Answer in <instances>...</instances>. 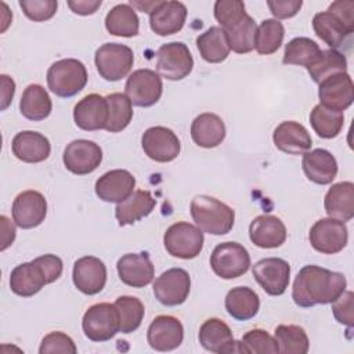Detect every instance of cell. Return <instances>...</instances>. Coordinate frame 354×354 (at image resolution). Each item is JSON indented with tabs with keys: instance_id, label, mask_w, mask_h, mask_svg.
I'll return each mask as SVG.
<instances>
[{
	"instance_id": "obj_32",
	"label": "cell",
	"mask_w": 354,
	"mask_h": 354,
	"mask_svg": "<svg viewBox=\"0 0 354 354\" xmlns=\"http://www.w3.org/2000/svg\"><path fill=\"white\" fill-rule=\"evenodd\" d=\"M156 201L152 198L149 191L137 189L126 201L118 203L115 209V216L119 225L133 224L153 210Z\"/></svg>"
},
{
	"instance_id": "obj_50",
	"label": "cell",
	"mask_w": 354,
	"mask_h": 354,
	"mask_svg": "<svg viewBox=\"0 0 354 354\" xmlns=\"http://www.w3.org/2000/svg\"><path fill=\"white\" fill-rule=\"evenodd\" d=\"M35 261L40 266V268L44 272V277L47 279V283H51L57 281L64 270L62 260L55 254H43L40 257H36Z\"/></svg>"
},
{
	"instance_id": "obj_21",
	"label": "cell",
	"mask_w": 354,
	"mask_h": 354,
	"mask_svg": "<svg viewBox=\"0 0 354 354\" xmlns=\"http://www.w3.org/2000/svg\"><path fill=\"white\" fill-rule=\"evenodd\" d=\"M108 115L106 98L95 93L83 97L73 108V120L76 126L84 131L105 129Z\"/></svg>"
},
{
	"instance_id": "obj_23",
	"label": "cell",
	"mask_w": 354,
	"mask_h": 354,
	"mask_svg": "<svg viewBox=\"0 0 354 354\" xmlns=\"http://www.w3.org/2000/svg\"><path fill=\"white\" fill-rule=\"evenodd\" d=\"M187 7L181 1H160L149 12V26L159 36L180 32L185 24Z\"/></svg>"
},
{
	"instance_id": "obj_47",
	"label": "cell",
	"mask_w": 354,
	"mask_h": 354,
	"mask_svg": "<svg viewBox=\"0 0 354 354\" xmlns=\"http://www.w3.org/2000/svg\"><path fill=\"white\" fill-rule=\"evenodd\" d=\"M77 351L75 342L71 336L64 332H50L46 335L40 343L39 353L40 354H54V353H66L75 354Z\"/></svg>"
},
{
	"instance_id": "obj_2",
	"label": "cell",
	"mask_w": 354,
	"mask_h": 354,
	"mask_svg": "<svg viewBox=\"0 0 354 354\" xmlns=\"http://www.w3.org/2000/svg\"><path fill=\"white\" fill-rule=\"evenodd\" d=\"M313 29L325 44L336 50L354 30V1H333L326 11L314 15Z\"/></svg>"
},
{
	"instance_id": "obj_16",
	"label": "cell",
	"mask_w": 354,
	"mask_h": 354,
	"mask_svg": "<svg viewBox=\"0 0 354 354\" xmlns=\"http://www.w3.org/2000/svg\"><path fill=\"white\" fill-rule=\"evenodd\" d=\"M12 218L22 230L40 225L47 214V201L39 191L28 189L18 194L12 202Z\"/></svg>"
},
{
	"instance_id": "obj_31",
	"label": "cell",
	"mask_w": 354,
	"mask_h": 354,
	"mask_svg": "<svg viewBox=\"0 0 354 354\" xmlns=\"http://www.w3.org/2000/svg\"><path fill=\"white\" fill-rule=\"evenodd\" d=\"M44 285H47V279L35 260L22 263L11 271L10 289L18 296L30 297L40 292Z\"/></svg>"
},
{
	"instance_id": "obj_28",
	"label": "cell",
	"mask_w": 354,
	"mask_h": 354,
	"mask_svg": "<svg viewBox=\"0 0 354 354\" xmlns=\"http://www.w3.org/2000/svg\"><path fill=\"white\" fill-rule=\"evenodd\" d=\"M301 166L306 177L319 185L330 184L337 174V162L335 156L322 148L303 153Z\"/></svg>"
},
{
	"instance_id": "obj_45",
	"label": "cell",
	"mask_w": 354,
	"mask_h": 354,
	"mask_svg": "<svg viewBox=\"0 0 354 354\" xmlns=\"http://www.w3.org/2000/svg\"><path fill=\"white\" fill-rule=\"evenodd\" d=\"M238 343V353L248 354H275L278 351V344L275 337H272L264 329H252L246 332Z\"/></svg>"
},
{
	"instance_id": "obj_20",
	"label": "cell",
	"mask_w": 354,
	"mask_h": 354,
	"mask_svg": "<svg viewBox=\"0 0 354 354\" xmlns=\"http://www.w3.org/2000/svg\"><path fill=\"white\" fill-rule=\"evenodd\" d=\"M120 281L131 288L149 285L155 275L153 264L147 252L123 254L116 264Z\"/></svg>"
},
{
	"instance_id": "obj_53",
	"label": "cell",
	"mask_w": 354,
	"mask_h": 354,
	"mask_svg": "<svg viewBox=\"0 0 354 354\" xmlns=\"http://www.w3.org/2000/svg\"><path fill=\"white\" fill-rule=\"evenodd\" d=\"M0 77H1V111H4L12 101V97L15 93V82L7 75H1Z\"/></svg>"
},
{
	"instance_id": "obj_10",
	"label": "cell",
	"mask_w": 354,
	"mask_h": 354,
	"mask_svg": "<svg viewBox=\"0 0 354 354\" xmlns=\"http://www.w3.org/2000/svg\"><path fill=\"white\" fill-rule=\"evenodd\" d=\"M124 91L133 105L148 108L162 97V79L152 69H137L127 77Z\"/></svg>"
},
{
	"instance_id": "obj_9",
	"label": "cell",
	"mask_w": 354,
	"mask_h": 354,
	"mask_svg": "<svg viewBox=\"0 0 354 354\" xmlns=\"http://www.w3.org/2000/svg\"><path fill=\"white\" fill-rule=\"evenodd\" d=\"M194 68V58L187 44L181 41L166 43L156 53V71L167 80H181Z\"/></svg>"
},
{
	"instance_id": "obj_34",
	"label": "cell",
	"mask_w": 354,
	"mask_h": 354,
	"mask_svg": "<svg viewBox=\"0 0 354 354\" xmlns=\"http://www.w3.org/2000/svg\"><path fill=\"white\" fill-rule=\"evenodd\" d=\"M196 47L201 57L210 64H220L230 54V44L221 26H210L196 37Z\"/></svg>"
},
{
	"instance_id": "obj_54",
	"label": "cell",
	"mask_w": 354,
	"mask_h": 354,
	"mask_svg": "<svg viewBox=\"0 0 354 354\" xmlns=\"http://www.w3.org/2000/svg\"><path fill=\"white\" fill-rule=\"evenodd\" d=\"M0 221H1V248L0 250H6L10 245H12L14 239H15V227L12 225V223L10 221V218L7 216H0Z\"/></svg>"
},
{
	"instance_id": "obj_41",
	"label": "cell",
	"mask_w": 354,
	"mask_h": 354,
	"mask_svg": "<svg viewBox=\"0 0 354 354\" xmlns=\"http://www.w3.org/2000/svg\"><path fill=\"white\" fill-rule=\"evenodd\" d=\"M275 340L278 351L282 354H306L310 347L308 336L299 325H278Z\"/></svg>"
},
{
	"instance_id": "obj_37",
	"label": "cell",
	"mask_w": 354,
	"mask_h": 354,
	"mask_svg": "<svg viewBox=\"0 0 354 354\" xmlns=\"http://www.w3.org/2000/svg\"><path fill=\"white\" fill-rule=\"evenodd\" d=\"M223 30L227 35L230 48L236 54H246L254 48L257 25L249 14L243 15L241 19Z\"/></svg>"
},
{
	"instance_id": "obj_25",
	"label": "cell",
	"mask_w": 354,
	"mask_h": 354,
	"mask_svg": "<svg viewBox=\"0 0 354 354\" xmlns=\"http://www.w3.org/2000/svg\"><path fill=\"white\" fill-rule=\"evenodd\" d=\"M249 238L256 246L263 249L279 248L286 241V227L279 217L261 214L252 220Z\"/></svg>"
},
{
	"instance_id": "obj_1",
	"label": "cell",
	"mask_w": 354,
	"mask_h": 354,
	"mask_svg": "<svg viewBox=\"0 0 354 354\" xmlns=\"http://www.w3.org/2000/svg\"><path fill=\"white\" fill-rule=\"evenodd\" d=\"M346 277L319 266H304L295 278L292 299L296 306L308 308L333 303L346 290Z\"/></svg>"
},
{
	"instance_id": "obj_48",
	"label": "cell",
	"mask_w": 354,
	"mask_h": 354,
	"mask_svg": "<svg viewBox=\"0 0 354 354\" xmlns=\"http://www.w3.org/2000/svg\"><path fill=\"white\" fill-rule=\"evenodd\" d=\"M19 7L29 19L43 22L54 17L58 3L55 0H21Z\"/></svg>"
},
{
	"instance_id": "obj_8",
	"label": "cell",
	"mask_w": 354,
	"mask_h": 354,
	"mask_svg": "<svg viewBox=\"0 0 354 354\" xmlns=\"http://www.w3.org/2000/svg\"><path fill=\"white\" fill-rule=\"evenodd\" d=\"M210 266L216 275L223 279H234L248 272L250 254L238 242L218 243L210 254Z\"/></svg>"
},
{
	"instance_id": "obj_12",
	"label": "cell",
	"mask_w": 354,
	"mask_h": 354,
	"mask_svg": "<svg viewBox=\"0 0 354 354\" xmlns=\"http://www.w3.org/2000/svg\"><path fill=\"white\" fill-rule=\"evenodd\" d=\"M252 274L267 295L281 296L289 285L290 266L283 259L266 257L252 267Z\"/></svg>"
},
{
	"instance_id": "obj_30",
	"label": "cell",
	"mask_w": 354,
	"mask_h": 354,
	"mask_svg": "<svg viewBox=\"0 0 354 354\" xmlns=\"http://www.w3.org/2000/svg\"><path fill=\"white\" fill-rule=\"evenodd\" d=\"M191 137L202 148H214L225 138V124L216 113H201L191 123Z\"/></svg>"
},
{
	"instance_id": "obj_24",
	"label": "cell",
	"mask_w": 354,
	"mask_h": 354,
	"mask_svg": "<svg viewBox=\"0 0 354 354\" xmlns=\"http://www.w3.org/2000/svg\"><path fill=\"white\" fill-rule=\"evenodd\" d=\"M199 343L210 353H238V343L235 342L230 326L218 318H209L201 325Z\"/></svg>"
},
{
	"instance_id": "obj_38",
	"label": "cell",
	"mask_w": 354,
	"mask_h": 354,
	"mask_svg": "<svg viewBox=\"0 0 354 354\" xmlns=\"http://www.w3.org/2000/svg\"><path fill=\"white\" fill-rule=\"evenodd\" d=\"M307 71L311 79L315 83H321L329 76L337 73H346L347 71V59L344 54L337 50H321L318 57L307 66Z\"/></svg>"
},
{
	"instance_id": "obj_6",
	"label": "cell",
	"mask_w": 354,
	"mask_h": 354,
	"mask_svg": "<svg viewBox=\"0 0 354 354\" xmlns=\"http://www.w3.org/2000/svg\"><path fill=\"white\" fill-rule=\"evenodd\" d=\"M82 328L91 342L111 340L120 332L119 313L115 304L97 303L87 308L82 319Z\"/></svg>"
},
{
	"instance_id": "obj_39",
	"label": "cell",
	"mask_w": 354,
	"mask_h": 354,
	"mask_svg": "<svg viewBox=\"0 0 354 354\" xmlns=\"http://www.w3.org/2000/svg\"><path fill=\"white\" fill-rule=\"evenodd\" d=\"M310 123L321 138H335L343 129V112L329 109L321 104L315 105L310 113Z\"/></svg>"
},
{
	"instance_id": "obj_43",
	"label": "cell",
	"mask_w": 354,
	"mask_h": 354,
	"mask_svg": "<svg viewBox=\"0 0 354 354\" xmlns=\"http://www.w3.org/2000/svg\"><path fill=\"white\" fill-rule=\"evenodd\" d=\"M115 307L119 313L120 332L131 333L137 330L144 319L145 308L142 301L134 296H119L115 300Z\"/></svg>"
},
{
	"instance_id": "obj_27",
	"label": "cell",
	"mask_w": 354,
	"mask_h": 354,
	"mask_svg": "<svg viewBox=\"0 0 354 354\" xmlns=\"http://www.w3.org/2000/svg\"><path fill=\"white\" fill-rule=\"evenodd\" d=\"M12 153L25 163H39L50 156L51 145L46 136L32 130H24L14 136L11 142Z\"/></svg>"
},
{
	"instance_id": "obj_13",
	"label": "cell",
	"mask_w": 354,
	"mask_h": 354,
	"mask_svg": "<svg viewBox=\"0 0 354 354\" xmlns=\"http://www.w3.org/2000/svg\"><path fill=\"white\" fill-rule=\"evenodd\" d=\"M191 278L184 268H170L162 272L153 282V295L159 303L167 307L183 304L189 295Z\"/></svg>"
},
{
	"instance_id": "obj_44",
	"label": "cell",
	"mask_w": 354,
	"mask_h": 354,
	"mask_svg": "<svg viewBox=\"0 0 354 354\" xmlns=\"http://www.w3.org/2000/svg\"><path fill=\"white\" fill-rule=\"evenodd\" d=\"M319 53V46L310 37H295L285 46L282 62L285 65H303L307 68Z\"/></svg>"
},
{
	"instance_id": "obj_17",
	"label": "cell",
	"mask_w": 354,
	"mask_h": 354,
	"mask_svg": "<svg viewBox=\"0 0 354 354\" xmlns=\"http://www.w3.org/2000/svg\"><path fill=\"white\" fill-rule=\"evenodd\" d=\"M184 328L178 318L173 315H158L147 330V340L156 351H171L181 346Z\"/></svg>"
},
{
	"instance_id": "obj_42",
	"label": "cell",
	"mask_w": 354,
	"mask_h": 354,
	"mask_svg": "<svg viewBox=\"0 0 354 354\" xmlns=\"http://www.w3.org/2000/svg\"><path fill=\"white\" fill-rule=\"evenodd\" d=\"M285 28L278 19H264L256 32L254 48L261 55H270L275 53L283 40Z\"/></svg>"
},
{
	"instance_id": "obj_18",
	"label": "cell",
	"mask_w": 354,
	"mask_h": 354,
	"mask_svg": "<svg viewBox=\"0 0 354 354\" xmlns=\"http://www.w3.org/2000/svg\"><path fill=\"white\" fill-rule=\"evenodd\" d=\"M72 279L82 293L88 296L97 295L106 283V267L98 257H80L73 264Z\"/></svg>"
},
{
	"instance_id": "obj_33",
	"label": "cell",
	"mask_w": 354,
	"mask_h": 354,
	"mask_svg": "<svg viewBox=\"0 0 354 354\" xmlns=\"http://www.w3.org/2000/svg\"><path fill=\"white\" fill-rule=\"evenodd\" d=\"M224 306L234 319L248 321L259 313L260 299L253 289L248 286H236L227 293Z\"/></svg>"
},
{
	"instance_id": "obj_3",
	"label": "cell",
	"mask_w": 354,
	"mask_h": 354,
	"mask_svg": "<svg viewBox=\"0 0 354 354\" xmlns=\"http://www.w3.org/2000/svg\"><path fill=\"white\" fill-rule=\"evenodd\" d=\"M191 216L202 232L212 235L228 234L235 221V212L224 202L209 196L198 195L191 201Z\"/></svg>"
},
{
	"instance_id": "obj_14",
	"label": "cell",
	"mask_w": 354,
	"mask_h": 354,
	"mask_svg": "<svg viewBox=\"0 0 354 354\" xmlns=\"http://www.w3.org/2000/svg\"><path fill=\"white\" fill-rule=\"evenodd\" d=\"M141 145L145 155L160 163L174 160L181 149V144L176 133L165 126H153L144 131Z\"/></svg>"
},
{
	"instance_id": "obj_51",
	"label": "cell",
	"mask_w": 354,
	"mask_h": 354,
	"mask_svg": "<svg viewBox=\"0 0 354 354\" xmlns=\"http://www.w3.org/2000/svg\"><path fill=\"white\" fill-rule=\"evenodd\" d=\"M267 6L275 18L286 19L295 17L303 6L301 0H268Z\"/></svg>"
},
{
	"instance_id": "obj_52",
	"label": "cell",
	"mask_w": 354,
	"mask_h": 354,
	"mask_svg": "<svg viewBox=\"0 0 354 354\" xmlns=\"http://www.w3.org/2000/svg\"><path fill=\"white\" fill-rule=\"evenodd\" d=\"M69 8L79 15H90L94 14L101 6V0H79V1H68Z\"/></svg>"
},
{
	"instance_id": "obj_22",
	"label": "cell",
	"mask_w": 354,
	"mask_h": 354,
	"mask_svg": "<svg viewBox=\"0 0 354 354\" xmlns=\"http://www.w3.org/2000/svg\"><path fill=\"white\" fill-rule=\"evenodd\" d=\"M136 187V178L129 170L115 169L104 173L95 181V194L104 202L120 203L126 201Z\"/></svg>"
},
{
	"instance_id": "obj_15",
	"label": "cell",
	"mask_w": 354,
	"mask_h": 354,
	"mask_svg": "<svg viewBox=\"0 0 354 354\" xmlns=\"http://www.w3.org/2000/svg\"><path fill=\"white\" fill-rule=\"evenodd\" d=\"M62 162L65 167L77 176L93 173L102 162V149L90 140H75L64 151Z\"/></svg>"
},
{
	"instance_id": "obj_19",
	"label": "cell",
	"mask_w": 354,
	"mask_h": 354,
	"mask_svg": "<svg viewBox=\"0 0 354 354\" xmlns=\"http://www.w3.org/2000/svg\"><path fill=\"white\" fill-rule=\"evenodd\" d=\"M318 97L321 105L337 112L346 111L354 100V84L350 75L337 73L321 82Z\"/></svg>"
},
{
	"instance_id": "obj_40",
	"label": "cell",
	"mask_w": 354,
	"mask_h": 354,
	"mask_svg": "<svg viewBox=\"0 0 354 354\" xmlns=\"http://www.w3.org/2000/svg\"><path fill=\"white\" fill-rule=\"evenodd\" d=\"M105 98L109 111L105 130L109 133H119L124 130L133 119V104L129 97L122 93H112Z\"/></svg>"
},
{
	"instance_id": "obj_35",
	"label": "cell",
	"mask_w": 354,
	"mask_h": 354,
	"mask_svg": "<svg viewBox=\"0 0 354 354\" xmlns=\"http://www.w3.org/2000/svg\"><path fill=\"white\" fill-rule=\"evenodd\" d=\"M53 109L51 98L47 90L40 84H29L21 97L19 111L29 120L40 122L48 118Z\"/></svg>"
},
{
	"instance_id": "obj_4",
	"label": "cell",
	"mask_w": 354,
	"mask_h": 354,
	"mask_svg": "<svg viewBox=\"0 0 354 354\" xmlns=\"http://www.w3.org/2000/svg\"><path fill=\"white\" fill-rule=\"evenodd\" d=\"M87 84V69L75 58H64L51 64L47 71V86L50 91L61 98L76 95Z\"/></svg>"
},
{
	"instance_id": "obj_49",
	"label": "cell",
	"mask_w": 354,
	"mask_h": 354,
	"mask_svg": "<svg viewBox=\"0 0 354 354\" xmlns=\"http://www.w3.org/2000/svg\"><path fill=\"white\" fill-rule=\"evenodd\" d=\"M332 313L337 322L353 328L354 324V293L351 290H344L333 303Z\"/></svg>"
},
{
	"instance_id": "obj_11",
	"label": "cell",
	"mask_w": 354,
	"mask_h": 354,
	"mask_svg": "<svg viewBox=\"0 0 354 354\" xmlns=\"http://www.w3.org/2000/svg\"><path fill=\"white\" fill-rule=\"evenodd\" d=\"M311 246L324 254H335L343 250L348 241V231L343 221L332 217L321 218L310 228Z\"/></svg>"
},
{
	"instance_id": "obj_26",
	"label": "cell",
	"mask_w": 354,
	"mask_h": 354,
	"mask_svg": "<svg viewBox=\"0 0 354 354\" xmlns=\"http://www.w3.org/2000/svg\"><path fill=\"white\" fill-rule=\"evenodd\" d=\"M272 141L279 151L289 155H303L313 145L307 129L295 120L279 123L272 133Z\"/></svg>"
},
{
	"instance_id": "obj_29",
	"label": "cell",
	"mask_w": 354,
	"mask_h": 354,
	"mask_svg": "<svg viewBox=\"0 0 354 354\" xmlns=\"http://www.w3.org/2000/svg\"><path fill=\"white\" fill-rule=\"evenodd\" d=\"M324 207L329 217L343 223L354 217V184L342 181L333 184L324 199Z\"/></svg>"
},
{
	"instance_id": "obj_7",
	"label": "cell",
	"mask_w": 354,
	"mask_h": 354,
	"mask_svg": "<svg viewBox=\"0 0 354 354\" xmlns=\"http://www.w3.org/2000/svg\"><path fill=\"white\" fill-rule=\"evenodd\" d=\"M94 61L101 77L108 82H118L131 71L134 54L129 46L105 43L97 48Z\"/></svg>"
},
{
	"instance_id": "obj_36",
	"label": "cell",
	"mask_w": 354,
	"mask_h": 354,
	"mask_svg": "<svg viewBox=\"0 0 354 354\" xmlns=\"http://www.w3.org/2000/svg\"><path fill=\"white\" fill-rule=\"evenodd\" d=\"M105 28L113 36L133 37L138 35L140 19L130 4H116L105 17Z\"/></svg>"
},
{
	"instance_id": "obj_5",
	"label": "cell",
	"mask_w": 354,
	"mask_h": 354,
	"mask_svg": "<svg viewBox=\"0 0 354 354\" xmlns=\"http://www.w3.org/2000/svg\"><path fill=\"white\" fill-rule=\"evenodd\" d=\"M203 242L202 230L187 221L171 224L163 235V243L167 253L184 260L195 259L202 252Z\"/></svg>"
},
{
	"instance_id": "obj_46",
	"label": "cell",
	"mask_w": 354,
	"mask_h": 354,
	"mask_svg": "<svg viewBox=\"0 0 354 354\" xmlns=\"http://www.w3.org/2000/svg\"><path fill=\"white\" fill-rule=\"evenodd\" d=\"M246 15L245 4L239 0H217L214 3V18L223 29L228 28Z\"/></svg>"
},
{
	"instance_id": "obj_55",
	"label": "cell",
	"mask_w": 354,
	"mask_h": 354,
	"mask_svg": "<svg viewBox=\"0 0 354 354\" xmlns=\"http://www.w3.org/2000/svg\"><path fill=\"white\" fill-rule=\"evenodd\" d=\"M159 3H160V0H156V1H144V3H141V1H130V6L140 8L142 12H151Z\"/></svg>"
}]
</instances>
